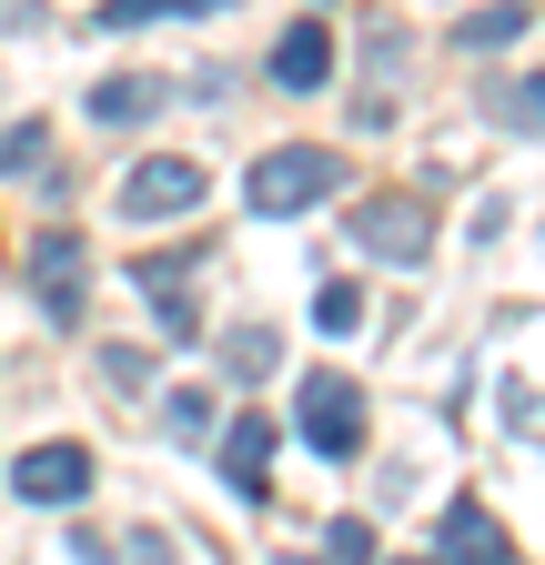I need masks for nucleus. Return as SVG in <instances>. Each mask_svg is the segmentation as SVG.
Here are the masks:
<instances>
[{
  "label": "nucleus",
  "instance_id": "obj_2",
  "mask_svg": "<svg viewBox=\"0 0 545 565\" xmlns=\"http://www.w3.org/2000/svg\"><path fill=\"white\" fill-rule=\"evenodd\" d=\"M31 303H41V323H61V333L92 313V243H82V233H31Z\"/></svg>",
  "mask_w": 545,
  "mask_h": 565
},
{
  "label": "nucleus",
  "instance_id": "obj_17",
  "mask_svg": "<svg viewBox=\"0 0 545 565\" xmlns=\"http://www.w3.org/2000/svg\"><path fill=\"white\" fill-rule=\"evenodd\" d=\"M172 435H182V445L213 435V394H202V384H182V394H172Z\"/></svg>",
  "mask_w": 545,
  "mask_h": 565
},
{
  "label": "nucleus",
  "instance_id": "obj_11",
  "mask_svg": "<svg viewBox=\"0 0 545 565\" xmlns=\"http://www.w3.org/2000/svg\"><path fill=\"white\" fill-rule=\"evenodd\" d=\"M131 282L162 303V333H192V263L182 253H152V263H131Z\"/></svg>",
  "mask_w": 545,
  "mask_h": 565
},
{
  "label": "nucleus",
  "instance_id": "obj_13",
  "mask_svg": "<svg viewBox=\"0 0 545 565\" xmlns=\"http://www.w3.org/2000/svg\"><path fill=\"white\" fill-rule=\"evenodd\" d=\"M515 31H525V0H485V11L455 21V51H505Z\"/></svg>",
  "mask_w": 545,
  "mask_h": 565
},
{
  "label": "nucleus",
  "instance_id": "obj_16",
  "mask_svg": "<svg viewBox=\"0 0 545 565\" xmlns=\"http://www.w3.org/2000/svg\"><path fill=\"white\" fill-rule=\"evenodd\" d=\"M41 152H51V131H41V121H11V131H0V172H31Z\"/></svg>",
  "mask_w": 545,
  "mask_h": 565
},
{
  "label": "nucleus",
  "instance_id": "obj_15",
  "mask_svg": "<svg viewBox=\"0 0 545 565\" xmlns=\"http://www.w3.org/2000/svg\"><path fill=\"white\" fill-rule=\"evenodd\" d=\"M313 323L323 333H354L364 323V294H354V282H323V294H313Z\"/></svg>",
  "mask_w": 545,
  "mask_h": 565
},
{
  "label": "nucleus",
  "instance_id": "obj_12",
  "mask_svg": "<svg viewBox=\"0 0 545 565\" xmlns=\"http://www.w3.org/2000/svg\"><path fill=\"white\" fill-rule=\"evenodd\" d=\"M202 11H233V0H101L92 31H152V21H202Z\"/></svg>",
  "mask_w": 545,
  "mask_h": 565
},
{
  "label": "nucleus",
  "instance_id": "obj_8",
  "mask_svg": "<svg viewBox=\"0 0 545 565\" xmlns=\"http://www.w3.org/2000/svg\"><path fill=\"white\" fill-rule=\"evenodd\" d=\"M435 555H455V565H495V555H515V535L474 505V494H455V505L435 515Z\"/></svg>",
  "mask_w": 545,
  "mask_h": 565
},
{
  "label": "nucleus",
  "instance_id": "obj_19",
  "mask_svg": "<svg viewBox=\"0 0 545 565\" xmlns=\"http://www.w3.org/2000/svg\"><path fill=\"white\" fill-rule=\"evenodd\" d=\"M101 384H121V394H142V384H152V353H131V343H111V353H101Z\"/></svg>",
  "mask_w": 545,
  "mask_h": 565
},
{
  "label": "nucleus",
  "instance_id": "obj_20",
  "mask_svg": "<svg viewBox=\"0 0 545 565\" xmlns=\"http://www.w3.org/2000/svg\"><path fill=\"white\" fill-rule=\"evenodd\" d=\"M505 424H525V435H545V404H535V394H505Z\"/></svg>",
  "mask_w": 545,
  "mask_h": 565
},
{
  "label": "nucleus",
  "instance_id": "obj_14",
  "mask_svg": "<svg viewBox=\"0 0 545 565\" xmlns=\"http://www.w3.org/2000/svg\"><path fill=\"white\" fill-rule=\"evenodd\" d=\"M495 111H505L515 131H545V71H525V82H505V92H495Z\"/></svg>",
  "mask_w": 545,
  "mask_h": 565
},
{
  "label": "nucleus",
  "instance_id": "obj_5",
  "mask_svg": "<svg viewBox=\"0 0 545 565\" xmlns=\"http://www.w3.org/2000/svg\"><path fill=\"white\" fill-rule=\"evenodd\" d=\"M11 494H21V505H82V494H92V445H72V435H51V445H21L11 455Z\"/></svg>",
  "mask_w": 545,
  "mask_h": 565
},
{
  "label": "nucleus",
  "instance_id": "obj_1",
  "mask_svg": "<svg viewBox=\"0 0 545 565\" xmlns=\"http://www.w3.org/2000/svg\"><path fill=\"white\" fill-rule=\"evenodd\" d=\"M323 192H344V152H323V141H272V152L243 172V202L263 212V223H293V212H313Z\"/></svg>",
  "mask_w": 545,
  "mask_h": 565
},
{
  "label": "nucleus",
  "instance_id": "obj_4",
  "mask_svg": "<svg viewBox=\"0 0 545 565\" xmlns=\"http://www.w3.org/2000/svg\"><path fill=\"white\" fill-rule=\"evenodd\" d=\"M202 192H213V172H202L192 152H152V162H131V182H121V223H172V212H202Z\"/></svg>",
  "mask_w": 545,
  "mask_h": 565
},
{
  "label": "nucleus",
  "instance_id": "obj_6",
  "mask_svg": "<svg viewBox=\"0 0 545 565\" xmlns=\"http://www.w3.org/2000/svg\"><path fill=\"white\" fill-rule=\"evenodd\" d=\"M303 445L313 455H333V465H354V445H364V394H354V374H303Z\"/></svg>",
  "mask_w": 545,
  "mask_h": 565
},
{
  "label": "nucleus",
  "instance_id": "obj_10",
  "mask_svg": "<svg viewBox=\"0 0 545 565\" xmlns=\"http://www.w3.org/2000/svg\"><path fill=\"white\" fill-rule=\"evenodd\" d=\"M172 102V82H152V71H121V82H92V121L111 131V121H152Z\"/></svg>",
  "mask_w": 545,
  "mask_h": 565
},
{
  "label": "nucleus",
  "instance_id": "obj_18",
  "mask_svg": "<svg viewBox=\"0 0 545 565\" xmlns=\"http://www.w3.org/2000/svg\"><path fill=\"white\" fill-rule=\"evenodd\" d=\"M223 364H233V374H263V364H272V333H263V323L223 333Z\"/></svg>",
  "mask_w": 545,
  "mask_h": 565
},
{
  "label": "nucleus",
  "instance_id": "obj_9",
  "mask_svg": "<svg viewBox=\"0 0 545 565\" xmlns=\"http://www.w3.org/2000/svg\"><path fill=\"white\" fill-rule=\"evenodd\" d=\"M272 82H284V92H323L333 82V31L323 21H293L284 41H272Z\"/></svg>",
  "mask_w": 545,
  "mask_h": 565
},
{
  "label": "nucleus",
  "instance_id": "obj_7",
  "mask_svg": "<svg viewBox=\"0 0 545 565\" xmlns=\"http://www.w3.org/2000/svg\"><path fill=\"white\" fill-rule=\"evenodd\" d=\"M223 484L243 494V505H263V494H272V414H263V404H243V414L223 424Z\"/></svg>",
  "mask_w": 545,
  "mask_h": 565
},
{
  "label": "nucleus",
  "instance_id": "obj_3",
  "mask_svg": "<svg viewBox=\"0 0 545 565\" xmlns=\"http://www.w3.org/2000/svg\"><path fill=\"white\" fill-rule=\"evenodd\" d=\"M354 243L374 263H425L435 253V202L425 192H364L354 202Z\"/></svg>",
  "mask_w": 545,
  "mask_h": 565
}]
</instances>
